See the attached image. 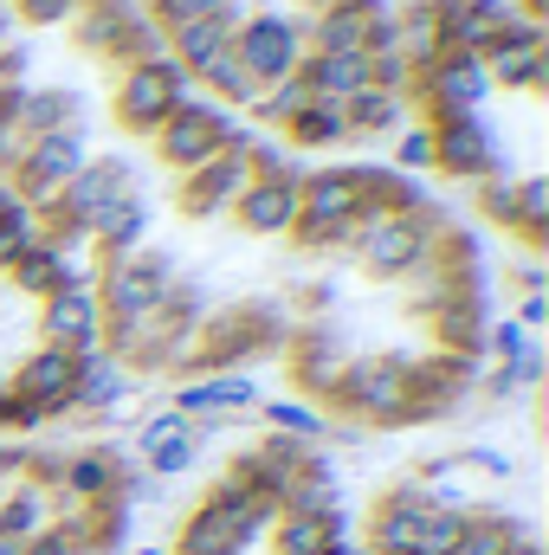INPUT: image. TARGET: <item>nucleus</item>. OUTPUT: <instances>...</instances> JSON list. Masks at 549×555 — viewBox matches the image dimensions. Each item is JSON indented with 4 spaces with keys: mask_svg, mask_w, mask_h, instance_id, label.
<instances>
[{
    "mask_svg": "<svg viewBox=\"0 0 549 555\" xmlns=\"http://www.w3.org/2000/svg\"><path fill=\"white\" fill-rule=\"evenodd\" d=\"M531 246L549 240V181L544 175H518V220H511Z\"/></svg>",
    "mask_w": 549,
    "mask_h": 555,
    "instance_id": "35",
    "label": "nucleus"
},
{
    "mask_svg": "<svg viewBox=\"0 0 549 555\" xmlns=\"http://www.w3.org/2000/svg\"><path fill=\"white\" fill-rule=\"evenodd\" d=\"M349 253L362 259V272L369 278H408L420 272L433 253H439V227H433V214L420 207V214H375V220H356L349 227Z\"/></svg>",
    "mask_w": 549,
    "mask_h": 555,
    "instance_id": "2",
    "label": "nucleus"
},
{
    "mask_svg": "<svg viewBox=\"0 0 549 555\" xmlns=\"http://www.w3.org/2000/svg\"><path fill=\"white\" fill-rule=\"evenodd\" d=\"M46 524H52V491H39V485H20V491H7V498H0V530H7V537L33 543Z\"/></svg>",
    "mask_w": 549,
    "mask_h": 555,
    "instance_id": "31",
    "label": "nucleus"
},
{
    "mask_svg": "<svg viewBox=\"0 0 549 555\" xmlns=\"http://www.w3.org/2000/svg\"><path fill=\"white\" fill-rule=\"evenodd\" d=\"M33 246H39V214H33V207L0 214V272H13Z\"/></svg>",
    "mask_w": 549,
    "mask_h": 555,
    "instance_id": "36",
    "label": "nucleus"
},
{
    "mask_svg": "<svg viewBox=\"0 0 549 555\" xmlns=\"http://www.w3.org/2000/svg\"><path fill=\"white\" fill-rule=\"evenodd\" d=\"M433 504H452V498H439V491L420 485V478L382 491L375 511H369V555H413L420 550V524H426Z\"/></svg>",
    "mask_w": 549,
    "mask_h": 555,
    "instance_id": "12",
    "label": "nucleus"
},
{
    "mask_svg": "<svg viewBox=\"0 0 549 555\" xmlns=\"http://www.w3.org/2000/svg\"><path fill=\"white\" fill-rule=\"evenodd\" d=\"M297 72L310 98H330V104H349L356 91H369V52H304Z\"/></svg>",
    "mask_w": 549,
    "mask_h": 555,
    "instance_id": "24",
    "label": "nucleus"
},
{
    "mask_svg": "<svg viewBox=\"0 0 549 555\" xmlns=\"http://www.w3.org/2000/svg\"><path fill=\"white\" fill-rule=\"evenodd\" d=\"M7 278H13V284H20L26 297H39V304H46L52 291H65V284L78 278V266H72L65 253H52V246L39 240V246H33V253H26V259H20V266H13Z\"/></svg>",
    "mask_w": 549,
    "mask_h": 555,
    "instance_id": "30",
    "label": "nucleus"
},
{
    "mask_svg": "<svg viewBox=\"0 0 549 555\" xmlns=\"http://www.w3.org/2000/svg\"><path fill=\"white\" fill-rule=\"evenodd\" d=\"M124 194H137V168L124 162V155H98V162H85L72 181H65V194H59V220H72L78 233H91L98 227V214H111Z\"/></svg>",
    "mask_w": 549,
    "mask_h": 555,
    "instance_id": "11",
    "label": "nucleus"
},
{
    "mask_svg": "<svg viewBox=\"0 0 549 555\" xmlns=\"http://www.w3.org/2000/svg\"><path fill=\"white\" fill-rule=\"evenodd\" d=\"M485 349H491V356H498V369H505V362H518V356L531 349V330H524V323H511V317H498V323H485Z\"/></svg>",
    "mask_w": 549,
    "mask_h": 555,
    "instance_id": "41",
    "label": "nucleus"
},
{
    "mask_svg": "<svg viewBox=\"0 0 549 555\" xmlns=\"http://www.w3.org/2000/svg\"><path fill=\"white\" fill-rule=\"evenodd\" d=\"M395 168H401V175L433 168V130H426V124H401V130H395Z\"/></svg>",
    "mask_w": 549,
    "mask_h": 555,
    "instance_id": "39",
    "label": "nucleus"
},
{
    "mask_svg": "<svg viewBox=\"0 0 549 555\" xmlns=\"http://www.w3.org/2000/svg\"><path fill=\"white\" fill-rule=\"evenodd\" d=\"M72 375H78V356H65V349H46V343H39V349L13 369V382H7V388H13L20 401H33V408H39V420L52 426V420H65Z\"/></svg>",
    "mask_w": 549,
    "mask_h": 555,
    "instance_id": "18",
    "label": "nucleus"
},
{
    "mask_svg": "<svg viewBox=\"0 0 549 555\" xmlns=\"http://www.w3.org/2000/svg\"><path fill=\"white\" fill-rule=\"evenodd\" d=\"M433 168L452 181H485V175H511L505 149L491 142V130L478 117H433Z\"/></svg>",
    "mask_w": 549,
    "mask_h": 555,
    "instance_id": "10",
    "label": "nucleus"
},
{
    "mask_svg": "<svg viewBox=\"0 0 549 555\" xmlns=\"http://www.w3.org/2000/svg\"><path fill=\"white\" fill-rule=\"evenodd\" d=\"M284 137H291V149H336V142H349V117H343V104L310 98V104L284 124Z\"/></svg>",
    "mask_w": 549,
    "mask_h": 555,
    "instance_id": "29",
    "label": "nucleus"
},
{
    "mask_svg": "<svg viewBox=\"0 0 549 555\" xmlns=\"http://www.w3.org/2000/svg\"><path fill=\"white\" fill-rule=\"evenodd\" d=\"M20 130L26 137H52V130H78V117H85V98L78 91H65V85H39V91H20Z\"/></svg>",
    "mask_w": 549,
    "mask_h": 555,
    "instance_id": "27",
    "label": "nucleus"
},
{
    "mask_svg": "<svg viewBox=\"0 0 549 555\" xmlns=\"http://www.w3.org/2000/svg\"><path fill=\"white\" fill-rule=\"evenodd\" d=\"M356 214H362V201H356L349 168H317V175L297 181V227H291V240L310 246V253H349Z\"/></svg>",
    "mask_w": 549,
    "mask_h": 555,
    "instance_id": "4",
    "label": "nucleus"
},
{
    "mask_svg": "<svg viewBox=\"0 0 549 555\" xmlns=\"http://www.w3.org/2000/svg\"><path fill=\"white\" fill-rule=\"evenodd\" d=\"M137 395V382L124 375V362L117 356H104V349H91V356H78V375H72V395H65V414L78 420H117V408Z\"/></svg>",
    "mask_w": 549,
    "mask_h": 555,
    "instance_id": "16",
    "label": "nucleus"
},
{
    "mask_svg": "<svg viewBox=\"0 0 549 555\" xmlns=\"http://www.w3.org/2000/svg\"><path fill=\"white\" fill-rule=\"evenodd\" d=\"M343 117H349V137H395V130L408 124V98L369 85V91H356V98L343 104Z\"/></svg>",
    "mask_w": 549,
    "mask_h": 555,
    "instance_id": "28",
    "label": "nucleus"
},
{
    "mask_svg": "<svg viewBox=\"0 0 549 555\" xmlns=\"http://www.w3.org/2000/svg\"><path fill=\"white\" fill-rule=\"evenodd\" d=\"M194 85H207L220 104H240V111H253V98H259V85H253V72L233 59V46H227V52H220V59H214V65H207Z\"/></svg>",
    "mask_w": 549,
    "mask_h": 555,
    "instance_id": "34",
    "label": "nucleus"
},
{
    "mask_svg": "<svg viewBox=\"0 0 549 555\" xmlns=\"http://www.w3.org/2000/svg\"><path fill=\"white\" fill-rule=\"evenodd\" d=\"M104 259H130V253H142V240H149V201L142 194H124L111 214H98V227L85 233Z\"/></svg>",
    "mask_w": 549,
    "mask_h": 555,
    "instance_id": "26",
    "label": "nucleus"
},
{
    "mask_svg": "<svg viewBox=\"0 0 549 555\" xmlns=\"http://www.w3.org/2000/svg\"><path fill=\"white\" fill-rule=\"evenodd\" d=\"M26 555H85V543H78V537H72L65 524H46V530H39V537L26 543Z\"/></svg>",
    "mask_w": 549,
    "mask_h": 555,
    "instance_id": "44",
    "label": "nucleus"
},
{
    "mask_svg": "<svg viewBox=\"0 0 549 555\" xmlns=\"http://www.w3.org/2000/svg\"><path fill=\"white\" fill-rule=\"evenodd\" d=\"M452 465H465V472H485V478H511V459H505V452H491V446H472V452H459Z\"/></svg>",
    "mask_w": 549,
    "mask_h": 555,
    "instance_id": "45",
    "label": "nucleus"
},
{
    "mask_svg": "<svg viewBox=\"0 0 549 555\" xmlns=\"http://www.w3.org/2000/svg\"><path fill=\"white\" fill-rule=\"evenodd\" d=\"M117 485H124V452H111V446L65 452V478H59L65 504H104V498H117Z\"/></svg>",
    "mask_w": 549,
    "mask_h": 555,
    "instance_id": "20",
    "label": "nucleus"
},
{
    "mask_svg": "<svg viewBox=\"0 0 549 555\" xmlns=\"http://www.w3.org/2000/svg\"><path fill=\"white\" fill-rule=\"evenodd\" d=\"M304 104H310V85H304V72H291V78H278V85H266V91L253 98V124L284 130V124H291Z\"/></svg>",
    "mask_w": 549,
    "mask_h": 555,
    "instance_id": "33",
    "label": "nucleus"
},
{
    "mask_svg": "<svg viewBox=\"0 0 549 555\" xmlns=\"http://www.w3.org/2000/svg\"><path fill=\"white\" fill-rule=\"evenodd\" d=\"M168 408L194 420V433H207V426H220V420H233V414H253V408H259V382H253L246 369H220V375L181 382Z\"/></svg>",
    "mask_w": 549,
    "mask_h": 555,
    "instance_id": "14",
    "label": "nucleus"
},
{
    "mask_svg": "<svg viewBox=\"0 0 549 555\" xmlns=\"http://www.w3.org/2000/svg\"><path fill=\"white\" fill-rule=\"evenodd\" d=\"M155 155L175 168V175H188V168H201V162H214L220 149H246L253 142V130L240 124V117H227L220 104H207L201 91L188 98V104H175V117L155 130Z\"/></svg>",
    "mask_w": 549,
    "mask_h": 555,
    "instance_id": "3",
    "label": "nucleus"
},
{
    "mask_svg": "<svg viewBox=\"0 0 549 555\" xmlns=\"http://www.w3.org/2000/svg\"><path fill=\"white\" fill-rule=\"evenodd\" d=\"M246 181H253V168H246V149H220L214 162H201V168H188V175H181V188H175V207H181L188 220L233 214V201L246 194Z\"/></svg>",
    "mask_w": 549,
    "mask_h": 555,
    "instance_id": "13",
    "label": "nucleus"
},
{
    "mask_svg": "<svg viewBox=\"0 0 549 555\" xmlns=\"http://www.w3.org/2000/svg\"><path fill=\"white\" fill-rule=\"evenodd\" d=\"M297 181L304 175H278V181H246V194L233 201V220L253 240H278L297 227Z\"/></svg>",
    "mask_w": 549,
    "mask_h": 555,
    "instance_id": "19",
    "label": "nucleus"
},
{
    "mask_svg": "<svg viewBox=\"0 0 549 555\" xmlns=\"http://www.w3.org/2000/svg\"><path fill=\"white\" fill-rule=\"evenodd\" d=\"M478 214L498 220V227H511L518 220V175H485L478 181Z\"/></svg>",
    "mask_w": 549,
    "mask_h": 555,
    "instance_id": "38",
    "label": "nucleus"
},
{
    "mask_svg": "<svg viewBox=\"0 0 549 555\" xmlns=\"http://www.w3.org/2000/svg\"><path fill=\"white\" fill-rule=\"evenodd\" d=\"M201 459V433H188V439H175V446H162V452H149L142 465H149V478L162 485V478H181L188 465Z\"/></svg>",
    "mask_w": 549,
    "mask_h": 555,
    "instance_id": "40",
    "label": "nucleus"
},
{
    "mask_svg": "<svg viewBox=\"0 0 549 555\" xmlns=\"http://www.w3.org/2000/svg\"><path fill=\"white\" fill-rule=\"evenodd\" d=\"M413 98L426 104V124L433 117H478V104L491 98V78L472 52H439L433 65H420L408 85Z\"/></svg>",
    "mask_w": 549,
    "mask_h": 555,
    "instance_id": "8",
    "label": "nucleus"
},
{
    "mask_svg": "<svg viewBox=\"0 0 549 555\" xmlns=\"http://www.w3.org/2000/svg\"><path fill=\"white\" fill-rule=\"evenodd\" d=\"M0 555H26V543H20V537H7V530H0Z\"/></svg>",
    "mask_w": 549,
    "mask_h": 555,
    "instance_id": "47",
    "label": "nucleus"
},
{
    "mask_svg": "<svg viewBox=\"0 0 549 555\" xmlns=\"http://www.w3.org/2000/svg\"><path fill=\"white\" fill-rule=\"evenodd\" d=\"M7 7L26 26H72V13H78V0H7Z\"/></svg>",
    "mask_w": 549,
    "mask_h": 555,
    "instance_id": "43",
    "label": "nucleus"
},
{
    "mask_svg": "<svg viewBox=\"0 0 549 555\" xmlns=\"http://www.w3.org/2000/svg\"><path fill=\"white\" fill-rule=\"evenodd\" d=\"M0 498H7V491H0Z\"/></svg>",
    "mask_w": 549,
    "mask_h": 555,
    "instance_id": "52",
    "label": "nucleus"
},
{
    "mask_svg": "<svg viewBox=\"0 0 549 555\" xmlns=\"http://www.w3.org/2000/svg\"><path fill=\"white\" fill-rule=\"evenodd\" d=\"M188 98H194V78L175 59H149V65L117 72V124L130 137H155L175 117V104H188Z\"/></svg>",
    "mask_w": 549,
    "mask_h": 555,
    "instance_id": "5",
    "label": "nucleus"
},
{
    "mask_svg": "<svg viewBox=\"0 0 549 555\" xmlns=\"http://www.w3.org/2000/svg\"><path fill=\"white\" fill-rule=\"evenodd\" d=\"M511 555H544V550H537V537H531V543H518Z\"/></svg>",
    "mask_w": 549,
    "mask_h": 555,
    "instance_id": "49",
    "label": "nucleus"
},
{
    "mask_svg": "<svg viewBox=\"0 0 549 555\" xmlns=\"http://www.w3.org/2000/svg\"><path fill=\"white\" fill-rule=\"evenodd\" d=\"M485 78L505 91H544L549 85V52H544V20H518L505 39L485 46Z\"/></svg>",
    "mask_w": 549,
    "mask_h": 555,
    "instance_id": "15",
    "label": "nucleus"
},
{
    "mask_svg": "<svg viewBox=\"0 0 549 555\" xmlns=\"http://www.w3.org/2000/svg\"><path fill=\"white\" fill-rule=\"evenodd\" d=\"M408 362L413 356H362V362H343L330 401L349 408L356 420H369V426H420V420H439L433 408L413 401Z\"/></svg>",
    "mask_w": 549,
    "mask_h": 555,
    "instance_id": "1",
    "label": "nucleus"
},
{
    "mask_svg": "<svg viewBox=\"0 0 549 555\" xmlns=\"http://www.w3.org/2000/svg\"><path fill=\"white\" fill-rule=\"evenodd\" d=\"M207 13H220V0H149V20H155L162 33H175V26H188V20H207Z\"/></svg>",
    "mask_w": 549,
    "mask_h": 555,
    "instance_id": "42",
    "label": "nucleus"
},
{
    "mask_svg": "<svg viewBox=\"0 0 549 555\" xmlns=\"http://www.w3.org/2000/svg\"><path fill=\"white\" fill-rule=\"evenodd\" d=\"M137 555H168V550H155V543H142V550Z\"/></svg>",
    "mask_w": 549,
    "mask_h": 555,
    "instance_id": "50",
    "label": "nucleus"
},
{
    "mask_svg": "<svg viewBox=\"0 0 549 555\" xmlns=\"http://www.w3.org/2000/svg\"><path fill=\"white\" fill-rule=\"evenodd\" d=\"M233 59L253 72L259 91L278 85V78H291L304 65V20H291V13H246L240 33H233Z\"/></svg>",
    "mask_w": 549,
    "mask_h": 555,
    "instance_id": "7",
    "label": "nucleus"
},
{
    "mask_svg": "<svg viewBox=\"0 0 549 555\" xmlns=\"http://www.w3.org/2000/svg\"><path fill=\"white\" fill-rule=\"evenodd\" d=\"M240 20H246V0H220V13H207V20H188V26H175V33H162V46H168V59L188 72V78H201L227 46H233V33H240Z\"/></svg>",
    "mask_w": 549,
    "mask_h": 555,
    "instance_id": "17",
    "label": "nucleus"
},
{
    "mask_svg": "<svg viewBox=\"0 0 549 555\" xmlns=\"http://www.w3.org/2000/svg\"><path fill=\"white\" fill-rule=\"evenodd\" d=\"M544 317H549V297H544V291H524V304H518V317H511V323H524V330H537Z\"/></svg>",
    "mask_w": 549,
    "mask_h": 555,
    "instance_id": "46",
    "label": "nucleus"
},
{
    "mask_svg": "<svg viewBox=\"0 0 549 555\" xmlns=\"http://www.w3.org/2000/svg\"><path fill=\"white\" fill-rule=\"evenodd\" d=\"M343 362H349V356H343V343H336L330 330H297V336H291V382L310 388L317 401H330Z\"/></svg>",
    "mask_w": 549,
    "mask_h": 555,
    "instance_id": "22",
    "label": "nucleus"
},
{
    "mask_svg": "<svg viewBox=\"0 0 549 555\" xmlns=\"http://www.w3.org/2000/svg\"><path fill=\"white\" fill-rule=\"evenodd\" d=\"M336 543H349V511H343V504L323 511V517L278 511V524H272V550L278 555H323V550H336Z\"/></svg>",
    "mask_w": 549,
    "mask_h": 555,
    "instance_id": "23",
    "label": "nucleus"
},
{
    "mask_svg": "<svg viewBox=\"0 0 549 555\" xmlns=\"http://www.w3.org/2000/svg\"><path fill=\"white\" fill-rule=\"evenodd\" d=\"M0 181H7V175H0Z\"/></svg>",
    "mask_w": 549,
    "mask_h": 555,
    "instance_id": "51",
    "label": "nucleus"
},
{
    "mask_svg": "<svg viewBox=\"0 0 549 555\" xmlns=\"http://www.w3.org/2000/svg\"><path fill=\"white\" fill-rule=\"evenodd\" d=\"M91 291H98L104 330H111V323H142V317H149V310H162V297L175 291V266H168V253L104 259V278H98Z\"/></svg>",
    "mask_w": 549,
    "mask_h": 555,
    "instance_id": "6",
    "label": "nucleus"
},
{
    "mask_svg": "<svg viewBox=\"0 0 549 555\" xmlns=\"http://www.w3.org/2000/svg\"><path fill=\"white\" fill-rule=\"evenodd\" d=\"M188 433H194V420L175 414V408H162V414H149L137 426V452L149 459V452H162V446H175V439H188Z\"/></svg>",
    "mask_w": 549,
    "mask_h": 555,
    "instance_id": "37",
    "label": "nucleus"
},
{
    "mask_svg": "<svg viewBox=\"0 0 549 555\" xmlns=\"http://www.w3.org/2000/svg\"><path fill=\"white\" fill-rule=\"evenodd\" d=\"M39 343H46V349H65V356L104 349V310H98L91 278H72L65 291H52V297L39 304Z\"/></svg>",
    "mask_w": 549,
    "mask_h": 555,
    "instance_id": "9",
    "label": "nucleus"
},
{
    "mask_svg": "<svg viewBox=\"0 0 549 555\" xmlns=\"http://www.w3.org/2000/svg\"><path fill=\"white\" fill-rule=\"evenodd\" d=\"M382 13V0H349L330 7L317 20H304V52H369V20Z\"/></svg>",
    "mask_w": 549,
    "mask_h": 555,
    "instance_id": "21",
    "label": "nucleus"
},
{
    "mask_svg": "<svg viewBox=\"0 0 549 555\" xmlns=\"http://www.w3.org/2000/svg\"><path fill=\"white\" fill-rule=\"evenodd\" d=\"M518 543H531V530L511 517V511H491V504H465V537L446 555H511Z\"/></svg>",
    "mask_w": 549,
    "mask_h": 555,
    "instance_id": "25",
    "label": "nucleus"
},
{
    "mask_svg": "<svg viewBox=\"0 0 549 555\" xmlns=\"http://www.w3.org/2000/svg\"><path fill=\"white\" fill-rule=\"evenodd\" d=\"M304 7H310V20H317V13H330V7H349V0H304Z\"/></svg>",
    "mask_w": 549,
    "mask_h": 555,
    "instance_id": "48",
    "label": "nucleus"
},
{
    "mask_svg": "<svg viewBox=\"0 0 549 555\" xmlns=\"http://www.w3.org/2000/svg\"><path fill=\"white\" fill-rule=\"evenodd\" d=\"M253 414H266V426H272V433H284V439H304V446H323V439H330V420L317 414L310 401H291V395H284V401H259Z\"/></svg>",
    "mask_w": 549,
    "mask_h": 555,
    "instance_id": "32",
    "label": "nucleus"
}]
</instances>
